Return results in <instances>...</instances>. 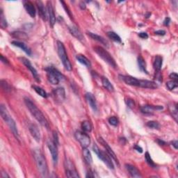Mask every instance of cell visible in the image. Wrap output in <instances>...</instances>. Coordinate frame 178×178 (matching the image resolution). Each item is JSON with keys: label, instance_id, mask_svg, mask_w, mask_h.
Returning a JSON list of instances; mask_svg holds the SVG:
<instances>
[{"label": "cell", "instance_id": "6da1fadb", "mask_svg": "<svg viewBox=\"0 0 178 178\" xmlns=\"http://www.w3.org/2000/svg\"><path fill=\"white\" fill-rule=\"evenodd\" d=\"M24 103H25L27 109H29L30 113L32 114L34 118H35L42 126L45 127L48 130L49 128V124L48 120H47V118L45 117L44 114L42 113V111H40V109L36 107V105L29 98H24Z\"/></svg>", "mask_w": 178, "mask_h": 178}, {"label": "cell", "instance_id": "7a4b0ae2", "mask_svg": "<svg viewBox=\"0 0 178 178\" xmlns=\"http://www.w3.org/2000/svg\"><path fill=\"white\" fill-rule=\"evenodd\" d=\"M33 155L40 173L43 177H48L49 174L48 164L42 152L39 149H35L33 151Z\"/></svg>", "mask_w": 178, "mask_h": 178}, {"label": "cell", "instance_id": "3957f363", "mask_svg": "<svg viewBox=\"0 0 178 178\" xmlns=\"http://www.w3.org/2000/svg\"><path fill=\"white\" fill-rule=\"evenodd\" d=\"M0 114H1L2 119L8 125V126L10 128L11 132H13V134L15 137V139L20 141V135L16 126V123H15L13 118L8 114L7 108H6L4 104H1V106H0Z\"/></svg>", "mask_w": 178, "mask_h": 178}, {"label": "cell", "instance_id": "277c9868", "mask_svg": "<svg viewBox=\"0 0 178 178\" xmlns=\"http://www.w3.org/2000/svg\"><path fill=\"white\" fill-rule=\"evenodd\" d=\"M57 52L65 69L68 71H71L73 69V65H72L69 58H68L64 43L59 41V40L57 41Z\"/></svg>", "mask_w": 178, "mask_h": 178}, {"label": "cell", "instance_id": "5b68a950", "mask_svg": "<svg viewBox=\"0 0 178 178\" xmlns=\"http://www.w3.org/2000/svg\"><path fill=\"white\" fill-rule=\"evenodd\" d=\"M94 51L96 52L99 57L106 63H107L110 66L114 68H116L118 67L116 62L115 59L112 57V56L109 54L104 48H103L101 46H95L94 47Z\"/></svg>", "mask_w": 178, "mask_h": 178}, {"label": "cell", "instance_id": "8992f818", "mask_svg": "<svg viewBox=\"0 0 178 178\" xmlns=\"http://www.w3.org/2000/svg\"><path fill=\"white\" fill-rule=\"evenodd\" d=\"M45 70L47 73V77L48 81L53 85H57L61 81L64 79L65 77L63 74L54 67L49 66L46 68Z\"/></svg>", "mask_w": 178, "mask_h": 178}, {"label": "cell", "instance_id": "52a82bcc", "mask_svg": "<svg viewBox=\"0 0 178 178\" xmlns=\"http://www.w3.org/2000/svg\"><path fill=\"white\" fill-rule=\"evenodd\" d=\"M120 79L125 83L127 85L133 86H138L141 87V88L147 89L148 86V80L144 79H138L136 78L130 76V75H119Z\"/></svg>", "mask_w": 178, "mask_h": 178}, {"label": "cell", "instance_id": "ba28073f", "mask_svg": "<svg viewBox=\"0 0 178 178\" xmlns=\"http://www.w3.org/2000/svg\"><path fill=\"white\" fill-rule=\"evenodd\" d=\"M93 150L94 151V152L97 155H98V158L100 159L101 160L104 162L109 169L114 170V165L113 161H112L111 157L107 154V152H104L101 150L95 143H94L93 145Z\"/></svg>", "mask_w": 178, "mask_h": 178}, {"label": "cell", "instance_id": "9c48e42d", "mask_svg": "<svg viewBox=\"0 0 178 178\" xmlns=\"http://www.w3.org/2000/svg\"><path fill=\"white\" fill-rule=\"evenodd\" d=\"M65 175L68 177H79V173L76 169L75 165L70 159H65L64 161Z\"/></svg>", "mask_w": 178, "mask_h": 178}, {"label": "cell", "instance_id": "30bf717a", "mask_svg": "<svg viewBox=\"0 0 178 178\" xmlns=\"http://www.w3.org/2000/svg\"><path fill=\"white\" fill-rule=\"evenodd\" d=\"M74 137L79 141L82 148H88L90 143V139L88 134L81 131H77L74 134Z\"/></svg>", "mask_w": 178, "mask_h": 178}, {"label": "cell", "instance_id": "8fae6325", "mask_svg": "<svg viewBox=\"0 0 178 178\" xmlns=\"http://www.w3.org/2000/svg\"><path fill=\"white\" fill-rule=\"evenodd\" d=\"M19 59L22 63L25 65L27 69H29L31 73H32L33 78L36 79V82H40V77L38 74V72H37V70H36V68L33 66L32 63H31L29 59H27L24 57H21Z\"/></svg>", "mask_w": 178, "mask_h": 178}, {"label": "cell", "instance_id": "7c38bea8", "mask_svg": "<svg viewBox=\"0 0 178 178\" xmlns=\"http://www.w3.org/2000/svg\"><path fill=\"white\" fill-rule=\"evenodd\" d=\"M48 147L51 153L54 164L56 165L58 162V145L54 142V140L49 139L48 141Z\"/></svg>", "mask_w": 178, "mask_h": 178}, {"label": "cell", "instance_id": "4fadbf2b", "mask_svg": "<svg viewBox=\"0 0 178 178\" xmlns=\"http://www.w3.org/2000/svg\"><path fill=\"white\" fill-rule=\"evenodd\" d=\"M98 141L99 143H100V144L104 147V148H105V150L106 152H107V154L110 156L111 158L113 159V160L115 162L118 164V165H119V161H118V159L117 158V156L115 155V152H114L113 150L111 149V148L110 146H109V145L108 144V143L105 141V140L103 139L102 137H99V138L98 139Z\"/></svg>", "mask_w": 178, "mask_h": 178}, {"label": "cell", "instance_id": "5bb4252c", "mask_svg": "<svg viewBox=\"0 0 178 178\" xmlns=\"http://www.w3.org/2000/svg\"><path fill=\"white\" fill-rule=\"evenodd\" d=\"M164 107L162 106L157 105V106H153V105H144L140 107V111L142 114L145 115H152L154 114L155 111L157 110H162Z\"/></svg>", "mask_w": 178, "mask_h": 178}, {"label": "cell", "instance_id": "9a60e30c", "mask_svg": "<svg viewBox=\"0 0 178 178\" xmlns=\"http://www.w3.org/2000/svg\"><path fill=\"white\" fill-rule=\"evenodd\" d=\"M47 13L48 14L49 24H50V26L52 27H54V24L56 23V21H57V19H56L54 7H53L52 2L49 1L47 2Z\"/></svg>", "mask_w": 178, "mask_h": 178}, {"label": "cell", "instance_id": "2e32d148", "mask_svg": "<svg viewBox=\"0 0 178 178\" xmlns=\"http://www.w3.org/2000/svg\"><path fill=\"white\" fill-rule=\"evenodd\" d=\"M52 93L54 99L58 102H63L65 99V90L63 87H58L54 89Z\"/></svg>", "mask_w": 178, "mask_h": 178}, {"label": "cell", "instance_id": "e0dca14e", "mask_svg": "<svg viewBox=\"0 0 178 178\" xmlns=\"http://www.w3.org/2000/svg\"><path fill=\"white\" fill-rule=\"evenodd\" d=\"M85 98L90 108L94 111V112L98 111V106H97L96 99L95 96L93 95L91 93H86L85 95Z\"/></svg>", "mask_w": 178, "mask_h": 178}, {"label": "cell", "instance_id": "ac0fdd59", "mask_svg": "<svg viewBox=\"0 0 178 178\" xmlns=\"http://www.w3.org/2000/svg\"><path fill=\"white\" fill-rule=\"evenodd\" d=\"M29 130L36 141L39 142L40 140V133L38 126L35 124H30L29 125Z\"/></svg>", "mask_w": 178, "mask_h": 178}, {"label": "cell", "instance_id": "d6986e66", "mask_svg": "<svg viewBox=\"0 0 178 178\" xmlns=\"http://www.w3.org/2000/svg\"><path fill=\"white\" fill-rule=\"evenodd\" d=\"M11 44L15 47H18V48H20L22 50L25 52L27 55L29 56L32 55V49H30L29 47H28L25 43H24L23 42L18 41V40H13V41L11 42Z\"/></svg>", "mask_w": 178, "mask_h": 178}, {"label": "cell", "instance_id": "ffe728a7", "mask_svg": "<svg viewBox=\"0 0 178 178\" xmlns=\"http://www.w3.org/2000/svg\"><path fill=\"white\" fill-rule=\"evenodd\" d=\"M23 3H24V8H25L27 13L29 14L32 18H35L36 15V11L33 4V3L29 1H25Z\"/></svg>", "mask_w": 178, "mask_h": 178}, {"label": "cell", "instance_id": "44dd1931", "mask_svg": "<svg viewBox=\"0 0 178 178\" xmlns=\"http://www.w3.org/2000/svg\"><path fill=\"white\" fill-rule=\"evenodd\" d=\"M68 29H69L70 33L73 35L74 37H75L77 39H78L80 41H83L84 40V37L82 35L81 31L79 29V28L74 25H71L68 27Z\"/></svg>", "mask_w": 178, "mask_h": 178}, {"label": "cell", "instance_id": "7402d4cb", "mask_svg": "<svg viewBox=\"0 0 178 178\" xmlns=\"http://www.w3.org/2000/svg\"><path fill=\"white\" fill-rule=\"evenodd\" d=\"M125 168L128 173L132 177H141L142 175L140 174L139 170L134 165L131 164H125Z\"/></svg>", "mask_w": 178, "mask_h": 178}, {"label": "cell", "instance_id": "603a6c76", "mask_svg": "<svg viewBox=\"0 0 178 178\" xmlns=\"http://www.w3.org/2000/svg\"><path fill=\"white\" fill-rule=\"evenodd\" d=\"M36 4H37V7H38V13H39L40 18H41L44 21H46L47 20V12H46V9L45 8L44 4H43V3L41 1H37Z\"/></svg>", "mask_w": 178, "mask_h": 178}, {"label": "cell", "instance_id": "cb8c5ba5", "mask_svg": "<svg viewBox=\"0 0 178 178\" xmlns=\"http://www.w3.org/2000/svg\"><path fill=\"white\" fill-rule=\"evenodd\" d=\"M162 64H163V58L159 55L156 56L154 63H153V67H154L155 73H158V72L161 71Z\"/></svg>", "mask_w": 178, "mask_h": 178}, {"label": "cell", "instance_id": "d4e9b609", "mask_svg": "<svg viewBox=\"0 0 178 178\" xmlns=\"http://www.w3.org/2000/svg\"><path fill=\"white\" fill-rule=\"evenodd\" d=\"M76 59L79 62L80 64H82V65H85L86 68H90L91 67V63H90V61L89 59L86 57L85 56L83 55V54H77L76 56Z\"/></svg>", "mask_w": 178, "mask_h": 178}, {"label": "cell", "instance_id": "484cf974", "mask_svg": "<svg viewBox=\"0 0 178 178\" xmlns=\"http://www.w3.org/2000/svg\"><path fill=\"white\" fill-rule=\"evenodd\" d=\"M137 62H138V65L139 70L145 74H148V72L147 70V65L145 59L143 58L141 55H139L137 58Z\"/></svg>", "mask_w": 178, "mask_h": 178}, {"label": "cell", "instance_id": "4316f807", "mask_svg": "<svg viewBox=\"0 0 178 178\" xmlns=\"http://www.w3.org/2000/svg\"><path fill=\"white\" fill-rule=\"evenodd\" d=\"M87 34H88V35L90 37V38H93V40H96V41L99 42L100 43H102V45H105L106 47H108L107 41V40H106V39H104V38H103V37L98 35V34L92 33V32H88V33H87Z\"/></svg>", "mask_w": 178, "mask_h": 178}, {"label": "cell", "instance_id": "83f0119b", "mask_svg": "<svg viewBox=\"0 0 178 178\" xmlns=\"http://www.w3.org/2000/svg\"><path fill=\"white\" fill-rule=\"evenodd\" d=\"M102 86H104V88L105 89H107L108 91L114 92L115 90L113 84L110 82V81H109L106 77H102Z\"/></svg>", "mask_w": 178, "mask_h": 178}, {"label": "cell", "instance_id": "f1b7e54d", "mask_svg": "<svg viewBox=\"0 0 178 178\" xmlns=\"http://www.w3.org/2000/svg\"><path fill=\"white\" fill-rule=\"evenodd\" d=\"M168 109H169V111L172 115V117L174 118V120H175V122H177L178 109H177V103H173V104H170L169 107H168Z\"/></svg>", "mask_w": 178, "mask_h": 178}, {"label": "cell", "instance_id": "f546056e", "mask_svg": "<svg viewBox=\"0 0 178 178\" xmlns=\"http://www.w3.org/2000/svg\"><path fill=\"white\" fill-rule=\"evenodd\" d=\"M83 157L84 160L88 164H91L93 163V157L90 154V152L87 148H83Z\"/></svg>", "mask_w": 178, "mask_h": 178}, {"label": "cell", "instance_id": "4dcf8cb0", "mask_svg": "<svg viewBox=\"0 0 178 178\" xmlns=\"http://www.w3.org/2000/svg\"><path fill=\"white\" fill-rule=\"evenodd\" d=\"M32 88H33V89L34 90H35L37 94H38L40 96L43 97V98H48V93H46L45 90L44 89H43L42 88H40V86L33 85V86H32Z\"/></svg>", "mask_w": 178, "mask_h": 178}, {"label": "cell", "instance_id": "1f68e13d", "mask_svg": "<svg viewBox=\"0 0 178 178\" xmlns=\"http://www.w3.org/2000/svg\"><path fill=\"white\" fill-rule=\"evenodd\" d=\"M107 36L109 38L113 40L114 42H116L118 43H121L122 40L120 37L118 35V34L114 32H107Z\"/></svg>", "mask_w": 178, "mask_h": 178}, {"label": "cell", "instance_id": "d6a6232c", "mask_svg": "<svg viewBox=\"0 0 178 178\" xmlns=\"http://www.w3.org/2000/svg\"><path fill=\"white\" fill-rule=\"evenodd\" d=\"M11 35L13 36V37H14V38L19 40H27L28 38V36L25 33L20 32V31L13 32L11 33Z\"/></svg>", "mask_w": 178, "mask_h": 178}, {"label": "cell", "instance_id": "836d02e7", "mask_svg": "<svg viewBox=\"0 0 178 178\" xmlns=\"http://www.w3.org/2000/svg\"><path fill=\"white\" fill-rule=\"evenodd\" d=\"M82 130L86 132H90L92 130V125L89 121L84 120L82 123Z\"/></svg>", "mask_w": 178, "mask_h": 178}, {"label": "cell", "instance_id": "e575fe53", "mask_svg": "<svg viewBox=\"0 0 178 178\" xmlns=\"http://www.w3.org/2000/svg\"><path fill=\"white\" fill-rule=\"evenodd\" d=\"M145 161L148 164L150 165V166L152 167V168H156V164H155V162L153 161L152 159L151 158V156L150 155V153L148 152H146L145 154Z\"/></svg>", "mask_w": 178, "mask_h": 178}, {"label": "cell", "instance_id": "d590c367", "mask_svg": "<svg viewBox=\"0 0 178 178\" xmlns=\"http://www.w3.org/2000/svg\"><path fill=\"white\" fill-rule=\"evenodd\" d=\"M0 26H1L2 29H5V28H7L8 26L6 18H4V12H3L2 9H1V12H0Z\"/></svg>", "mask_w": 178, "mask_h": 178}, {"label": "cell", "instance_id": "8d00e7d4", "mask_svg": "<svg viewBox=\"0 0 178 178\" xmlns=\"http://www.w3.org/2000/svg\"><path fill=\"white\" fill-rule=\"evenodd\" d=\"M146 125L149 128H151V129L153 130H159V128H160V124H159L157 121H154V120L148 122Z\"/></svg>", "mask_w": 178, "mask_h": 178}, {"label": "cell", "instance_id": "74e56055", "mask_svg": "<svg viewBox=\"0 0 178 178\" xmlns=\"http://www.w3.org/2000/svg\"><path fill=\"white\" fill-rule=\"evenodd\" d=\"M166 86H167V88L168 89V90H172L177 88L178 83H177V82H175V81L171 80V81H169V82H168L166 83Z\"/></svg>", "mask_w": 178, "mask_h": 178}, {"label": "cell", "instance_id": "f35d334b", "mask_svg": "<svg viewBox=\"0 0 178 178\" xmlns=\"http://www.w3.org/2000/svg\"><path fill=\"white\" fill-rule=\"evenodd\" d=\"M1 86L2 89L4 90L6 92H10L11 88V86H9V84L7 83V82H6L5 80H1Z\"/></svg>", "mask_w": 178, "mask_h": 178}, {"label": "cell", "instance_id": "ab89813d", "mask_svg": "<svg viewBox=\"0 0 178 178\" xmlns=\"http://www.w3.org/2000/svg\"><path fill=\"white\" fill-rule=\"evenodd\" d=\"M109 123L111 125L115 127L118 125L119 121H118V119L115 116H112L109 118Z\"/></svg>", "mask_w": 178, "mask_h": 178}, {"label": "cell", "instance_id": "60d3db41", "mask_svg": "<svg viewBox=\"0 0 178 178\" xmlns=\"http://www.w3.org/2000/svg\"><path fill=\"white\" fill-rule=\"evenodd\" d=\"M60 3L62 5H63V7L64 8V9L65 10V12H66V13H68V15H69V17L72 19V18H73V16H72L70 10L69 9V8H68V5H66V4H65V2H64V1H60Z\"/></svg>", "mask_w": 178, "mask_h": 178}, {"label": "cell", "instance_id": "b9f144b4", "mask_svg": "<svg viewBox=\"0 0 178 178\" xmlns=\"http://www.w3.org/2000/svg\"><path fill=\"white\" fill-rule=\"evenodd\" d=\"M126 104L127 107L130 109H133L135 107V102H134V99L131 98H128L126 99Z\"/></svg>", "mask_w": 178, "mask_h": 178}, {"label": "cell", "instance_id": "7bdbcfd3", "mask_svg": "<svg viewBox=\"0 0 178 178\" xmlns=\"http://www.w3.org/2000/svg\"><path fill=\"white\" fill-rule=\"evenodd\" d=\"M53 139H54V142L57 144V145H59V140H58V134L57 133L55 132V131H54L53 132Z\"/></svg>", "mask_w": 178, "mask_h": 178}, {"label": "cell", "instance_id": "ee69618b", "mask_svg": "<svg viewBox=\"0 0 178 178\" xmlns=\"http://www.w3.org/2000/svg\"><path fill=\"white\" fill-rule=\"evenodd\" d=\"M169 77L172 80L175 81V82H177L178 75H177V74L176 73H172L169 75Z\"/></svg>", "mask_w": 178, "mask_h": 178}, {"label": "cell", "instance_id": "f6af8a7d", "mask_svg": "<svg viewBox=\"0 0 178 178\" xmlns=\"http://www.w3.org/2000/svg\"><path fill=\"white\" fill-rule=\"evenodd\" d=\"M155 33V35L163 36L165 35L166 32H165V31H164V30H158V31H156Z\"/></svg>", "mask_w": 178, "mask_h": 178}, {"label": "cell", "instance_id": "bcb514c9", "mask_svg": "<svg viewBox=\"0 0 178 178\" xmlns=\"http://www.w3.org/2000/svg\"><path fill=\"white\" fill-rule=\"evenodd\" d=\"M139 36L140 38H141L143 39H147L148 38V33L145 32H140L139 33Z\"/></svg>", "mask_w": 178, "mask_h": 178}, {"label": "cell", "instance_id": "7dc6e473", "mask_svg": "<svg viewBox=\"0 0 178 178\" xmlns=\"http://www.w3.org/2000/svg\"><path fill=\"white\" fill-rule=\"evenodd\" d=\"M95 173L92 170H89L88 173H87L86 177H95Z\"/></svg>", "mask_w": 178, "mask_h": 178}, {"label": "cell", "instance_id": "c3c4849f", "mask_svg": "<svg viewBox=\"0 0 178 178\" xmlns=\"http://www.w3.org/2000/svg\"><path fill=\"white\" fill-rule=\"evenodd\" d=\"M0 58H1V61L2 62V63H4L5 64H9V61H8V59L7 58H5L3 55L0 56Z\"/></svg>", "mask_w": 178, "mask_h": 178}, {"label": "cell", "instance_id": "681fc988", "mask_svg": "<svg viewBox=\"0 0 178 178\" xmlns=\"http://www.w3.org/2000/svg\"><path fill=\"white\" fill-rule=\"evenodd\" d=\"M170 23V18H168V17L165 18L164 21V25L165 26H168V25H169Z\"/></svg>", "mask_w": 178, "mask_h": 178}, {"label": "cell", "instance_id": "f907efd6", "mask_svg": "<svg viewBox=\"0 0 178 178\" xmlns=\"http://www.w3.org/2000/svg\"><path fill=\"white\" fill-rule=\"evenodd\" d=\"M156 141L157 142V143L159 145H166V142L164 141V140H161V139H157V140H156Z\"/></svg>", "mask_w": 178, "mask_h": 178}, {"label": "cell", "instance_id": "816d5d0a", "mask_svg": "<svg viewBox=\"0 0 178 178\" xmlns=\"http://www.w3.org/2000/svg\"><path fill=\"white\" fill-rule=\"evenodd\" d=\"M171 144H172V145H173V146L174 147L175 149L177 150V148H178V141H177V140H173V141L171 142Z\"/></svg>", "mask_w": 178, "mask_h": 178}, {"label": "cell", "instance_id": "f5cc1de1", "mask_svg": "<svg viewBox=\"0 0 178 178\" xmlns=\"http://www.w3.org/2000/svg\"><path fill=\"white\" fill-rule=\"evenodd\" d=\"M134 149L136 150L139 152V153H142L143 152V148H141V147H140L139 145H135L134 146Z\"/></svg>", "mask_w": 178, "mask_h": 178}, {"label": "cell", "instance_id": "db71d44e", "mask_svg": "<svg viewBox=\"0 0 178 178\" xmlns=\"http://www.w3.org/2000/svg\"><path fill=\"white\" fill-rule=\"evenodd\" d=\"M79 7L81 8V9H82V10H84V9H86V7L85 3H84V2H81L80 4H79Z\"/></svg>", "mask_w": 178, "mask_h": 178}, {"label": "cell", "instance_id": "11a10c76", "mask_svg": "<svg viewBox=\"0 0 178 178\" xmlns=\"http://www.w3.org/2000/svg\"><path fill=\"white\" fill-rule=\"evenodd\" d=\"M1 176L2 178H6V177H7V178H9L10 177V176L8 175L6 173V172H2V173H1Z\"/></svg>", "mask_w": 178, "mask_h": 178}, {"label": "cell", "instance_id": "9f6ffc18", "mask_svg": "<svg viewBox=\"0 0 178 178\" xmlns=\"http://www.w3.org/2000/svg\"><path fill=\"white\" fill-rule=\"evenodd\" d=\"M120 141L121 142L122 144H123V145H124V143H123V141L126 142L127 140H126V139H125V138H120Z\"/></svg>", "mask_w": 178, "mask_h": 178}, {"label": "cell", "instance_id": "6f0895ef", "mask_svg": "<svg viewBox=\"0 0 178 178\" xmlns=\"http://www.w3.org/2000/svg\"><path fill=\"white\" fill-rule=\"evenodd\" d=\"M150 15H151V13H147V15H145V17H146V18H148L150 16Z\"/></svg>", "mask_w": 178, "mask_h": 178}]
</instances>
